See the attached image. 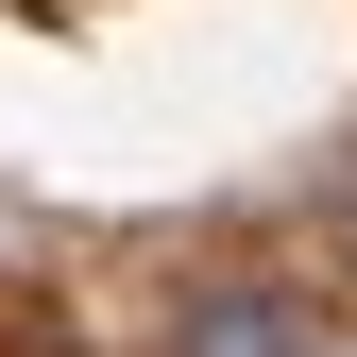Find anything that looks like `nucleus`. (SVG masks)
<instances>
[{
	"label": "nucleus",
	"mask_w": 357,
	"mask_h": 357,
	"mask_svg": "<svg viewBox=\"0 0 357 357\" xmlns=\"http://www.w3.org/2000/svg\"><path fill=\"white\" fill-rule=\"evenodd\" d=\"M340 255H357V188H340Z\"/></svg>",
	"instance_id": "nucleus-2"
},
{
	"label": "nucleus",
	"mask_w": 357,
	"mask_h": 357,
	"mask_svg": "<svg viewBox=\"0 0 357 357\" xmlns=\"http://www.w3.org/2000/svg\"><path fill=\"white\" fill-rule=\"evenodd\" d=\"M170 357H306V306H289V289H255V273H221V289H188Z\"/></svg>",
	"instance_id": "nucleus-1"
}]
</instances>
